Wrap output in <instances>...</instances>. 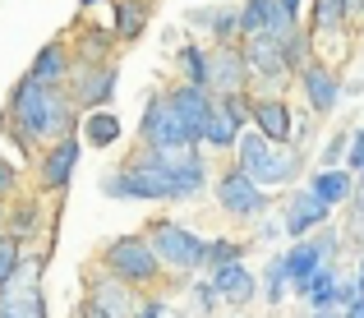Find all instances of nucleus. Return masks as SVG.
I'll use <instances>...</instances> for the list:
<instances>
[{
    "mask_svg": "<svg viewBox=\"0 0 364 318\" xmlns=\"http://www.w3.org/2000/svg\"><path fill=\"white\" fill-rule=\"evenodd\" d=\"M9 189H14V166H9V161L0 157V198H5Z\"/></svg>",
    "mask_w": 364,
    "mask_h": 318,
    "instance_id": "obj_35",
    "label": "nucleus"
},
{
    "mask_svg": "<svg viewBox=\"0 0 364 318\" xmlns=\"http://www.w3.org/2000/svg\"><path fill=\"white\" fill-rule=\"evenodd\" d=\"M208 263H213V267L240 263V245H231V240H217V245H208Z\"/></svg>",
    "mask_w": 364,
    "mask_h": 318,
    "instance_id": "obj_32",
    "label": "nucleus"
},
{
    "mask_svg": "<svg viewBox=\"0 0 364 318\" xmlns=\"http://www.w3.org/2000/svg\"><path fill=\"white\" fill-rule=\"evenodd\" d=\"M350 18L346 0H314V33H337Z\"/></svg>",
    "mask_w": 364,
    "mask_h": 318,
    "instance_id": "obj_27",
    "label": "nucleus"
},
{
    "mask_svg": "<svg viewBox=\"0 0 364 318\" xmlns=\"http://www.w3.org/2000/svg\"><path fill=\"white\" fill-rule=\"evenodd\" d=\"M300 5H304V0H282V9L295 18V23H300Z\"/></svg>",
    "mask_w": 364,
    "mask_h": 318,
    "instance_id": "obj_38",
    "label": "nucleus"
},
{
    "mask_svg": "<svg viewBox=\"0 0 364 318\" xmlns=\"http://www.w3.org/2000/svg\"><path fill=\"white\" fill-rule=\"evenodd\" d=\"M346 171H364V129L350 134V148H346Z\"/></svg>",
    "mask_w": 364,
    "mask_h": 318,
    "instance_id": "obj_34",
    "label": "nucleus"
},
{
    "mask_svg": "<svg viewBox=\"0 0 364 318\" xmlns=\"http://www.w3.org/2000/svg\"><path fill=\"white\" fill-rule=\"evenodd\" d=\"M235 157H240V171L254 176L258 185H286L295 176V152L282 148V143H267L258 129H245L240 143H235Z\"/></svg>",
    "mask_w": 364,
    "mask_h": 318,
    "instance_id": "obj_3",
    "label": "nucleus"
},
{
    "mask_svg": "<svg viewBox=\"0 0 364 318\" xmlns=\"http://www.w3.org/2000/svg\"><path fill=\"white\" fill-rule=\"evenodd\" d=\"M286 286H291V277H286V258H272L267 263V272H263V291H267V300H282L286 295Z\"/></svg>",
    "mask_w": 364,
    "mask_h": 318,
    "instance_id": "obj_29",
    "label": "nucleus"
},
{
    "mask_svg": "<svg viewBox=\"0 0 364 318\" xmlns=\"http://www.w3.org/2000/svg\"><path fill=\"white\" fill-rule=\"evenodd\" d=\"M65 74H70V55H65L60 42H51V46H42V51H37V60H33V70H28V79L51 83V88H55Z\"/></svg>",
    "mask_w": 364,
    "mask_h": 318,
    "instance_id": "obj_22",
    "label": "nucleus"
},
{
    "mask_svg": "<svg viewBox=\"0 0 364 318\" xmlns=\"http://www.w3.org/2000/svg\"><path fill=\"white\" fill-rule=\"evenodd\" d=\"M148 240H152L161 263L180 267V272H194V267L208 263V240L194 235L189 226H180V221H157V226L148 230Z\"/></svg>",
    "mask_w": 364,
    "mask_h": 318,
    "instance_id": "obj_4",
    "label": "nucleus"
},
{
    "mask_svg": "<svg viewBox=\"0 0 364 318\" xmlns=\"http://www.w3.org/2000/svg\"><path fill=\"white\" fill-rule=\"evenodd\" d=\"M314 194L323 198V203L328 208H337V203H346V198H355V180H350V171L346 166H332V171H318V176H314Z\"/></svg>",
    "mask_w": 364,
    "mask_h": 318,
    "instance_id": "obj_20",
    "label": "nucleus"
},
{
    "mask_svg": "<svg viewBox=\"0 0 364 318\" xmlns=\"http://www.w3.org/2000/svg\"><path fill=\"white\" fill-rule=\"evenodd\" d=\"M83 318H107V314H102V309H97V304H92V300H88V304H83Z\"/></svg>",
    "mask_w": 364,
    "mask_h": 318,
    "instance_id": "obj_40",
    "label": "nucleus"
},
{
    "mask_svg": "<svg viewBox=\"0 0 364 318\" xmlns=\"http://www.w3.org/2000/svg\"><path fill=\"white\" fill-rule=\"evenodd\" d=\"M148 28V5L143 0H116V18H111V33L134 42V37Z\"/></svg>",
    "mask_w": 364,
    "mask_h": 318,
    "instance_id": "obj_24",
    "label": "nucleus"
},
{
    "mask_svg": "<svg viewBox=\"0 0 364 318\" xmlns=\"http://www.w3.org/2000/svg\"><path fill=\"white\" fill-rule=\"evenodd\" d=\"M328 203H323L314 189H300V194L286 203V235H295V240H304V230H314V226H323L328 221Z\"/></svg>",
    "mask_w": 364,
    "mask_h": 318,
    "instance_id": "obj_15",
    "label": "nucleus"
},
{
    "mask_svg": "<svg viewBox=\"0 0 364 318\" xmlns=\"http://www.w3.org/2000/svg\"><path fill=\"white\" fill-rule=\"evenodd\" d=\"M0 318H46L37 291H0Z\"/></svg>",
    "mask_w": 364,
    "mask_h": 318,
    "instance_id": "obj_26",
    "label": "nucleus"
},
{
    "mask_svg": "<svg viewBox=\"0 0 364 318\" xmlns=\"http://www.w3.org/2000/svg\"><path fill=\"white\" fill-rule=\"evenodd\" d=\"M111 92H116V65H102V70L79 79V102L92 106V111H102V102H111Z\"/></svg>",
    "mask_w": 364,
    "mask_h": 318,
    "instance_id": "obj_23",
    "label": "nucleus"
},
{
    "mask_svg": "<svg viewBox=\"0 0 364 318\" xmlns=\"http://www.w3.org/2000/svg\"><path fill=\"white\" fill-rule=\"evenodd\" d=\"M249 83V65H245V51L231 42H217L208 51V92L217 97H231V92H245Z\"/></svg>",
    "mask_w": 364,
    "mask_h": 318,
    "instance_id": "obj_8",
    "label": "nucleus"
},
{
    "mask_svg": "<svg viewBox=\"0 0 364 318\" xmlns=\"http://www.w3.org/2000/svg\"><path fill=\"white\" fill-rule=\"evenodd\" d=\"M217 203L231 212V217H258V212L267 208V194H263V185H258L254 176H245V171L235 166V171H226V176L217 180Z\"/></svg>",
    "mask_w": 364,
    "mask_h": 318,
    "instance_id": "obj_9",
    "label": "nucleus"
},
{
    "mask_svg": "<svg viewBox=\"0 0 364 318\" xmlns=\"http://www.w3.org/2000/svg\"><path fill=\"white\" fill-rule=\"evenodd\" d=\"M203 143L208 148H235V143H240V120L231 115V106L222 97L213 102V115H208V124H203Z\"/></svg>",
    "mask_w": 364,
    "mask_h": 318,
    "instance_id": "obj_19",
    "label": "nucleus"
},
{
    "mask_svg": "<svg viewBox=\"0 0 364 318\" xmlns=\"http://www.w3.org/2000/svg\"><path fill=\"white\" fill-rule=\"evenodd\" d=\"M213 291L231 304H249L254 300V272L245 263H222V267H213Z\"/></svg>",
    "mask_w": 364,
    "mask_h": 318,
    "instance_id": "obj_17",
    "label": "nucleus"
},
{
    "mask_svg": "<svg viewBox=\"0 0 364 318\" xmlns=\"http://www.w3.org/2000/svg\"><path fill=\"white\" fill-rule=\"evenodd\" d=\"M9 115L23 139H70V102L51 83L23 79L9 92Z\"/></svg>",
    "mask_w": 364,
    "mask_h": 318,
    "instance_id": "obj_1",
    "label": "nucleus"
},
{
    "mask_svg": "<svg viewBox=\"0 0 364 318\" xmlns=\"http://www.w3.org/2000/svg\"><path fill=\"white\" fill-rule=\"evenodd\" d=\"M166 97H171V106H176V115H180V124H185L189 143H203V124H208V115H213V102L217 97H208V88H194V83H180V88L166 92Z\"/></svg>",
    "mask_w": 364,
    "mask_h": 318,
    "instance_id": "obj_10",
    "label": "nucleus"
},
{
    "mask_svg": "<svg viewBox=\"0 0 364 318\" xmlns=\"http://www.w3.org/2000/svg\"><path fill=\"white\" fill-rule=\"evenodd\" d=\"M346 148H350V134H332V139H328V148H323V161H328V171H332V161L346 157Z\"/></svg>",
    "mask_w": 364,
    "mask_h": 318,
    "instance_id": "obj_33",
    "label": "nucleus"
},
{
    "mask_svg": "<svg viewBox=\"0 0 364 318\" xmlns=\"http://www.w3.org/2000/svg\"><path fill=\"white\" fill-rule=\"evenodd\" d=\"M166 314V304L161 300H148V304H139V318H161Z\"/></svg>",
    "mask_w": 364,
    "mask_h": 318,
    "instance_id": "obj_36",
    "label": "nucleus"
},
{
    "mask_svg": "<svg viewBox=\"0 0 364 318\" xmlns=\"http://www.w3.org/2000/svg\"><path fill=\"white\" fill-rule=\"evenodd\" d=\"M107 267H111V277H116V282L143 286V282H152V277H157L161 258H157V249H152V240L120 235V240H111V249H107Z\"/></svg>",
    "mask_w": 364,
    "mask_h": 318,
    "instance_id": "obj_5",
    "label": "nucleus"
},
{
    "mask_svg": "<svg viewBox=\"0 0 364 318\" xmlns=\"http://www.w3.org/2000/svg\"><path fill=\"white\" fill-rule=\"evenodd\" d=\"M180 65H185V74H189L185 83L208 88V51H203V46H185V51H180Z\"/></svg>",
    "mask_w": 364,
    "mask_h": 318,
    "instance_id": "obj_28",
    "label": "nucleus"
},
{
    "mask_svg": "<svg viewBox=\"0 0 364 318\" xmlns=\"http://www.w3.org/2000/svg\"><path fill=\"white\" fill-rule=\"evenodd\" d=\"M282 51H286V65H291V70H304V65H314V60H309V37H304L300 28H295V33L282 42Z\"/></svg>",
    "mask_w": 364,
    "mask_h": 318,
    "instance_id": "obj_31",
    "label": "nucleus"
},
{
    "mask_svg": "<svg viewBox=\"0 0 364 318\" xmlns=\"http://www.w3.org/2000/svg\"><path fill=\"white\" fill-rule=\"evenodd\" d=\"M83 139H88L92 148H111V143L120 139V115L116 111H92L88 120H83Z\"/></svg>",
    "mask_w": 364,
    "mask_h": 318,
    "instance_id": "obj_25",
    "label": "nucleus"
},
{
    "mask_svg": "<svg viewBox=\"0 0 364 318\" xmlns=\"http://www.w3.org/2000/svg\"><path fill=\"white\" fill-rule=\"evenodd\" d=\"M341 318H364V295H360V300H355V304H350V309H346V314H341Z\"/></svg>",
    "mask_w": 364,
    "mask_h": 318,
    "instance_id": "obj_39",
    "label": "nucleus"
},
{
    "mask_svg": "<svg viewBox=\"0 0 364 318\" xmlns=\"http://www.w3.org/2000/svg\"><path fill=\"white\" fill-rule=\"evenodd\" d=\"M189 23H194V28H213V33H217V42H231V37L240 33V9H235V5L194 9V14H189Z\"/></svg>",
    "mask_w": 364,
    "mask_h": 318,
    "instance_id": "obj_21",
    "label": "nucleus"
},
{
    "mask_svg": "<svg viewBox=\"0 0 364 318\" xmlns=\"http://www.w3.org/2000/svg\"><path fill=\"white\" fill-rule=\"evenodd\" d=\"M161 161H166L171 176H176V198H194L198 189H203L208 161L198 157L194 148H166V152H161Z\"/></svg>",
    "mask_w": 364,
    "mask_h": 318,
    "instance_id": "obj_11",
    "label": "nucleus"
},
{
    "mask_svg": "<svg viewBox=\"0 0 364 318\" xmlns=\"http://www.w3.org/2000/svg\"><path fill=\"white\" fill-rule=\"evenodd\" d=\"M314 318H341L337 309H314Z\"/></svg>",
    "mask_w": 364,
    "mask_h": 318,
    "instance_id": "obj_41",
    "label": "nucleus"
},
{
    "mask_svg": "<svg viewBox=\"0 0 364 318\" xmlns=\"http://www.w3.org/2000/svg\"><path fill=\"white\" fill-rule=\"evenodd\" d=\"M350 212H355V217H364V171H360V185H355V208H350Z\"/></svg>",
    "mask_w": 364,
    "mask_h": 318,
    "instance_id": "obj_37",
    "label": "nucleus"
},
{
    "mask_svg": "<svg viewBox=\"0 0 364 318\" xmlns=\"http://www.w3.org/2000/svg\"><path fill=\"white\" fill-rule=\"evenodd\" d=\"M139 134H143V143H148L152 152H166V148H194L166 92L148 97V106H143V124H139Z\"/></svg>",
    "mask_w": 364,
    "mask_h": 318,
    "instance_id": "obj_6",
    "label": "nucleus"
},
{
    "mask_svg": "<svg viewBox=\"0 0 364 318\" xmlns=\"http://www.w3.org/2000/svg\"><path fill=\"white\" fill-rule=\"evenodd\" d=\"M346 9H350V14H360V9H364V0H346Z\"/></svg>",
    "mask_w": 364,
    "mask_h": 318,
    "instance_id": "obj_42",
    "label": "nucleus"
},
{
    "mask_svg": "<svg viewBox=\"0 0 364 318\" xmlns=\"http://www.w3.org/2000/svg\"><path fill=\"white\" fill-rule=\"evenodd\" d=\"M254 129L263 134L267 143H291L295 139V115H291V106L286 102H277V97H254Z\"/></svg>",
    "mask_w": 364,
    "mask_h": 318,
    "instance_id": "obj_13",
    "label": "nucleus"
},
{
    "mask_svg": "<svg viewBox=\"0 0 364 318\" xmlns=\"http://www.w3.org/2000/svg\"><path fill=\"white\" fill-rule=\"evenodd\" d=\"M14 272H18V240L14 235H0V291L14 282Z\"/></svg>",
    "mask_w": 364,
    "mask_h": 318,
    "instance_id": "obj_30",
    "label": "nucleus"
},
{
    "mask_svg": "<svg viewBox=\"0 0 364 318\" xmlns=\"http://www.w3.org/2000/svg\"><path fill=\"white\" fill-rule=\"evenodd\" d=\"M74 166H79V139H60L51 152L42 157V166H37V180H42V189H65L74 180Z\"/></svg>",
    "mask_w": 364,
    "mask_h": 318,
    "instance_id": "obj_14",
    "label": "nucleus"
},
{
    "mask_svg": "<svg viewBox=\"0 0 364 318\" xmlns=\"http://www.w3.org/2000/svg\"><path fill=\"white\" fill-rule=\"evenodd\" d=\"M92 304H97L107 318H139V304H134V295H129V286L116 282V277H102L97 286H92V295H88Z\"/></svg>",
    "mask_w": 364,
    "mask_h": 318,
    "instance_id": "obj_18",
    "label": "nucleus"
},
{
    "mask_svg": "<svg viewBox=\"0 0 364 318\" xmlns=\"http://www.w3.org/2000/svg\"><path fill=\"white\" fill-rule=\"evenodd\" d=\"M300 83H304V97H309L314 111H318V115H332V106L341 102V83L332 79L328 65H318V60L304 65V70H300Z\"/></svg>",
    "mask_w": 364,
    "mask_h": 318,
    "instance_id": "obj_16",
    "label": "nucleus"
},
{
    "mask_svg": "<svg viewBox=\"0 0 364 318\" xmlns=\"http://www.w3.org/2000/svg\"><path fill=\"white\" fill-rule=\"evenodd\" d=\"M332 254H337V240H332V235L295 240L291 254H282V258H286V277H291L295 295H304V286L314 282V272H318V267H328V263H332Z\"/></svg>",
    "mask_w": 364,
    "mask_h": 318,
    "instance_id": "obj_7",
    "label": "nucleus"
},
{
    "mask_svg": "<svg viewBox=\"0 0 364 318\" xmlns=\"http://www.w3.org/2000/svg\"><path fill=\"white\" fill-rule=\"evenodd\" d=\"M355 282H360V295H364V258H360V277H355Z\"/></svg>",
    "mask_w": 364,
    "mask_h": 318,
    "instance_id": "obj_43",
    "label": "nucleus"
},
{
    "mask_svg": "<svg viewBox=\"0 0 364 318\" xmlns=\"http://www.w3.org/2000/svg\"><path fill=\"white\" fill-rule=\"evenodd\" d=\"M102 189L111 198H129V203H157V198H176V176L161 161V152L148 148V157L124 161L116 176L102 180Z\"/></svg>",
    "mask_w": 364,
    "mask_h": 318,
    "instance_id": "obj_2",
    "label": "nucleus"
},
{
    "mask_svg": "<svg viewBox=\"0 0 364 318\" xmlns=\"http://www.w3.org/2000/svg\"><path fill=\"white\" fill-rule=\"evenodd\" d=\"M245 65L249 74H258V79H286L291 74V65H286V51L277 37H245Z\"/></svg>",
    "mask_w": 364,
    "mask_h": 318,
    "instance_id": "obj_12",
    "label": "nucleus"
},
{
    "mask_svg": "<svg viewBox=\"0 0 364 318\" xmlns=\"http://www.w3.org/2000/svg\"><path fill=\"white\" fill-rule=\"evenodd\" d=\"M83 5H97V0H83Z\"/></svg>",
    "mask_w": 364,
    "mask_h": 318,
    "instance_id": "obj_44",
    "label": "nucleus"
}]
</instances>
